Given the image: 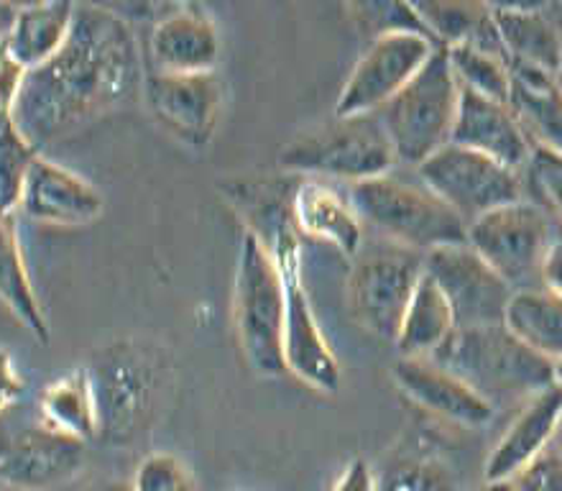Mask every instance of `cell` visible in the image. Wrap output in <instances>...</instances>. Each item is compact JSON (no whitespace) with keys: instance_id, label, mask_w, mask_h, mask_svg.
Instances as JSON below:
<instances>
[{"instance_id":"cell-1","label":"cell","mask_w":562,"mask_h":491,"mask_svg":"<svg viewBox=\"0 0 562 491\" xmlns=\"http://www.w3.org/2000/svg\"><path fill=\"white\" fill-rule=\"evenodd\" d=\"M138 85L144 77L128 21L105 5L80 3L65 46L23 77L13 115L42 154L54 138L128 103Z\"/></svg>"},{"instance_id":"cell-2","label":"cell","mask_w":562,"mask_h":491,"mask_svg":"<svg viewBox=\"0 0 562 491\" xmlns=\"http://www.w3.org/2000/svg\"><path fill=\"white\" fill-rule=\"evenodd\" d=\"M98 410V440L123 448L154 425L167 392V358L146 341L123 338L100 346L85 366Z\"/></svg>"},{"instance_id":"cell-3","label":"cell","mask_w":562,"mask_h":491,"mask_svg":"<svg viewBox=\"0 0 562 491\" xmlns=\"http://www.w3.org/2000/svg\"><path fill=\"white\" fill-rule=\"evenodd\" d=\"M429 358L458 373L494 408L498 402H527L558 381L555 364L537 356L506 325L456 327Z\"/></svg>"},{"instance_id":"cell-4","label":"cell","mask_w":562,"mask_h":491,"mask_svg":"<svg viewBox=\"0 0 562 491\" xmlns=\"http://www.w3.org/2000/svg\"><path fill=\"white\" fill-rule=\"evenodd\" d=\"M363 225L379 231L389 244L427 256L445 246L468 244V223L422 179L389 171L348 192Z\"/></svg>"},{"instance_id":"cell-5","label":"cell","mask_w":562,"mask_h":491,"mask_svg":"<svg viewBox=\"0 0 562 491\" xmlns=\"http://www.w3.org/2000/svg\"><path fill=\"white\" fill-rule=\"evenodd\" d=\"M274 256L284 290V358L286 371L323 394H335L342 384L340 361L325 338L312 308L302 269V244L289 208L269 217V233L261 236Z\"/></svg>"},{"instance_id":"cell-6","label":"cell","mask_w":562,"mask_h":491,"mask_svg":"<svg viewBox=\"0 0 562 491\" xmlns=\"http://www.w3.org/2000/svg\"><path fill=\"white\" fill-rule=\"evenodd\" d=\"M233 321L251 369L263 379L284 377V290L274 256L259 233L248 228L240 238Z\"/></svg>"},{"instance_id":"cell-7","label":"cell","mask_w":562,"mask_h":491,"mask_svg":"<svg viewBox=\"0 0 562 491\" xmlns=\"http://www.w3.org/2000/svg\"><path fill=\"white\" fill-rule=\"evenodd\" d=\"M279 164L312 179H340L358 185L394 171V146L384 123L371 115H333L300 136H294L279 154Z\"/></svg>"},{"instance_id":"cell-8","label":"cell","mask_w":562,"mask_h":491,"mask_svg":"<svg viewBox=\"0 0 562 491\" xmlns=\"http://www.w3.org/2000/svg\"><path fill=\"white\" fill-rule=\"evenodd\" d=\"M460 100V82L448 49L437 46L415 80L376 113L384 123L396 161L419 167L450 144Z\"/></svg>"},{"instance_id":"cell-9","label":"cell","mask_w":562,"mask_h":491,"mask_svg":"<svg viewBox=\"0 0 562 491\" xmlns=\"http://www.w3.org/2000/svg\"><path fill=\"white\" fill-rule=\"evenodd\" d=\"M555 236L550 215L529 200L509 202L468 225V246L514 292L542 287V267Z\"/></svg>"},{"instance_id":"cell-10","label":"cell","mask_w":562,"mask_h":491,"mask_svg":"<svg viewBox=\"0 0 562 491\" xmlns=\"http://www.w3.org/2000/svg\"><path fill=\"white\" fill-rule=\"evenodd\" d=\"M425 256L402 246H381L356 256L348 277L350 317L381 341H396L415 294Z\"/></svg>"},{"instance_id":"cell-11","label":"cell","mask_w":562,"mask_h":491,"mask_svg":"<svg viewBox=\"0 0 562 491\" xmlns=\"http://www.w3.org/2000/svg\"><path fill=\"white\" fill-rule=\"evenodd\" d=\"M417 177L471 225L491 210L525 200L519 171L448 144L417 167Z\"/></svg>"},{"instance_id":"cell-12","label":"cell","mask_w":562,"mask_h":491,"mask_svg":"<svg viewBox=\"0 0 562 491\" xmlns=\"http://www.w3.org/2000/svg\"><path fill=\"white\" fill-rule=\"evenodd\" d=\"M437 44L417 31L371 38L342 85L335 115H371L392 103L432 57Z\"/></svg>"},{"instance_id":"cell-13","label":"cell","mask_w":562,"mask_h":491,"mask_svg":"<svg viewBox=\"0 0 562 491\" xmlns=\"http://www.w3.org/2000/svg\"><path fill=\"white\" fill-rule=\"evenodd\" d=\"M425 271L452 308L458 327L504 325L514 290L468 244L425 256Z\"/></svg>"},{"instance_id":"cell-14","label":"cell","mask_w":562,"mask_h":491,"mask_svg":"<svg viewBox=\"0 0 562 491\" xmlns=\"http://www.w3.org/2000/svg\"><path fill=\"white\" fill-rule=\"evenodd\" d=\"M140 88L154 121L169 136L192 149L210 146L223 103V85L215 72L169 75L148 69Z\"/></svg>"},{"instance_id":"cell-15","label":"cell","mask_w":562,"mask_h":491,"mask_svg":"<svg viewBox=\"0 0 562 491\" xmlns=\"http://www.w3.org/2000/svg\"><path fill=\"white\" fill-rule=\"evenodd\" d=\"M88 443L36 425L0 446V481L19 491H49L80 477L88 461Z\"/></svg>"},{"instance_id":"cell-16","label":"cell","mask_w":562,"mask_h":491,"mask_svg":"<svg viewBox=\"0 0 562 491\" xmlns=\"http://www.w3.org/2000/svg\"><path fill=\"white\" fill-rule=\"evenodd\" d=\"M19 210L29 221L80 228L103 215L105 200L90 179L38 154L23 179Z\"/></svg>"},{"instance_id":"cell-17","label":"cell","mask_w":562,"mask_h":491,"mask_svg":"<svg viewBox=\"0 0 562 491\" xmlns=\"http://www.w3.org/2000/svg\"><path fill=\"white\" fill-rule=\"evenodd\" d=\"M394 384L412 402L427 410L429 415L448 420L463 427H483L491 423L496 408L465 384L458 373L445 369L432 358L402 356L392 369Z\"/></svg>"},{"instance_id":"cell-18","label":"cell","mask_w":562,"mask_h":491,"mask_svg":"<svg viewBox=\"0 0 562 491\" xmlns=\"http://www.w3.org/2000/svg\"><path fill=\"white\" fill-rule=\"evenodd\" d=\"M217 57L221 31L207 11L198 5H177L156 19L148 36V59L154 72H215Z\"/></svg>"},{"instance_id":"cell-19","label":"cell","mask_w":562,"mask_h":491,"mask_svg":"<svg viewBox=\"0 0 562 491\" xmlns=\"http://www.w3.org/2000/svg\"><path fill=\"white\" fill-rule=\"evenodd\" d=\"M450 144L479 152L483 157L504 164L514 171L529 167L535 149V144L529 142V136L509 105L465 88H460L458 115Z\"/></svg>"},{"instance_id":"cell-20","label":"cell","mask_w":562,"mask_h":491,"mask_svg":"<svg viewBox=\"0 0 562 491\" xmlns=\"http://www.w3.org/2000/svg\"><path fill=\"white\" fill-rule=\"evenodd\" d=\"M562 412V387L550 384L542 392L521 402V410L506 427L486 461V481H514L525 473L537 458L548 454L555 440L558 420Z\"/></svg>"},{"instance_id":"cell-21","label":"cell","mask_w":562,"mask_h":491,"mask_svg":"<svg viewBox=\"0 0 562 491\" xmlns=\"http://www.w3.org/2000/svg\"><path fill=\"white\" fill-rule=\"evenodd\" d=\"M289 215L296 233L323 241L348 259L363 252V221L356 213L348 194L325 185L323 179L307 177L296 185L289 202Z\"/></svg>"},{"instance_id":"cell-22","label":"cell","mask_w":562,"mask_h":491,"mask_svg":"<svg viewBox=\"0 0 562 491\" xmlns=\"http://www.w3.org/2000/svg\"><path fill=\"white\" fill-rule=\"evenodd\" d=\"M494 21L506 59L558 77L562 62L560 26L548 8L494 5Z\"/></svg>"},{"instance_id":"cell-23","label":"cell","mask_w":562,"mask_h":491,"mask_svg":"<svg viewBox=\"0 0 562 491\" xmlns=\"http://www.w3.org/2000/svg\"><path fill=\"white\" fill-rule=\"evenodd\" d=\"M509 108L529 142L562 154V88L555 75L509 62Z\"/></svg>"},{"instance_id":"cell-24","label":"cell","mask_w":562,"mask_h":491,"mask_svg":"<svg viewBox=\"0 0 562 491\" xmlns=\"http://www.w3.org/2000/svg\"><path fill=\"white\" fill-rule=\"evenodd\" d=\"M75 21V3H29L15 5L3 46L19 67H42L65 46Z\"/></svg>"},{"instance_id":"cell-25","label":"cell","mask_w":562,"mask_h":491,"mask_svg":"<svg viewBox=\"0 0 562 491\" xmlns=\"http://www.w3.org/2000/svg\"><path fill=\"white\" fill-rule=\"evenodd\" d=\"M0 300L34 333L36 341H49V321H46L44 305L34 290V282H31L13 215L3 213H0Z\"/></svg>"},{"instance_id":"cell-26","label":"cell","mask_w":562,"mask_h":491,"mask_svg":"<svg viewBox=\"0 0 562 491\" xmlns=\"http://www.w3.org/2000/svg\"><path fill=\"white\" fill-rule=\"evenodd\" d=\"M456 315L427 271L422 275L394 346L407 358H429L456 331Z\"/></svg>"},{"instance_id":"cell-27","label":"cell","mask_w":562,"mask_h":491,"mask_svg":"<svg viewBox=\"0 0 562 491\" xmlns=\"http://www.w3.org/2000/svg\"><path fill=\"white\" fill-rule=\"evenodd\" d=\"M504 325L537 356L562 364V298L542 287L514 292Z\"/></svg>"},{"instance_id":"cell-28","label":"cell","mask_w":562,"mask_h":491,"mask_svg":"<svg viewBox=\"0 0 562 491\" xmlns=\"http://www.w3.org/2000/svg\"><path fill=\"white\" fill-rule=\"evenodd\" d=\"M44 425L90 443L98 440V410L88 369H75L54 379L42 392Z\"/></svg>"},{"instance_id":"cell-29","label":"cell","mask_w":562,"mask_h":491,"mask_svg":"<svg viewBox=\"0 0 562 491\" xmlns=\"http://www.w3.org/2000/svg\"><path fill=\"white\" fill-rule=\"evenodd\" d=\"M13 108V100H0V213L3 215H13L19 210L23 179L38 157L29 138L21 134Z\"/></svg>"},{"instance_id":"cell-30","label":"cell","mask_w":562,"mask_h":491,"mask_svg":"<svg viewBox=\"0 0 562 491\" xmlns=\"http://www.w3.org/2000/svg\"><path fill=\"white\" fill-rule=\"evenodd\" d=\"M376 491H458V477L440 454L417 448L400 454L386 466Z\"/></svg>"},{"instance_id":"cell-31","label":"cell","mask_w":562,"mask_h":491,"mask_svg":"<svg viewBox=\"0 0 562 491\" xmlns=\"http://www.w3.org/2000/svg\"><path fill=\"white\" fill-rule=\"evenodd\" d=\"M452 72H456L460 88L479 92L498 103L509 105L512 72L509 59L504 54L481 49L473 44H460L448 49Z\"/></svg>"},{"instance_id":"cell-32","label":"cell","mask_w":562,"mask_h":491,"mask_svg":"<svg viewBox=\"0 0 562 491\" xmlns=\"http://www.w3.org/2000/svg\"><path fill=\"white\" fill-rule=\"evenodd\" d=\"M134 491H198L192 469L175 454H151L136 466Z\"/></svg>"},{"instance_id":"cell-33","label":"cell","mask_w":562,"mask_h":491,"mask_svg":"<svg viewBox=\"0 0 562 491\" xmlns=\"http://www.w3.org/2000/svg\"><path fill=\"white\" fill-rule=\"evenodd\" d=\"M358 15V23L366 31H371L373 38L394 34V31H417V34H427L425 23L415 11V5L407 3H361L350 8ZM429 36V34H427ZM432 38V36H429ZM435 42V38H432Z\"/></svg>"},{"instance_id":"cell-34","label":"cell","mask_w":562,"mask_h":491,"mask_svg":"<svg viewBox=\"0 0 562 491\" xmlns=\"http://www.w3.org/2000/svg\"><path fill=\"white\" fill-rule=\"evenodd\" d=\"M529 171H532V179L537 190L542 192L544 202L555 210L562 221V154L535 146L532 159H529Z\"/></svg>"},{"instance_id":"cell-35","label":"cell","mask_w":562,"mask_h":491,"mask_svg":"<svg viewBox=\"0 0 562 491\" xmlns=\"http://www.w3.org/2000/svg\"><path fill=\"white\" fill-rule=\"evenodd\" d=\"M517 491H562V454L550 448L525 473L514 479Z\"/></svg>"},{"instance_id":"cell-36","label":"cell","mask_w":562,"mask_h":491,"mask_svg":"<svg viewBox=\"0 0 562 491\" xmlns=\"http://www.w3.org/2000/svg\"><path fill=\"white\" fill-rule=\"evenodd\" d=\"M376 473L363 458H353L346 469L340 471V477L335 479L330 491H376Z\"/></svg>"},{"instance_id":"cell-37","label":"cell","mask_w":562,"mask_h":491,"mask_svg":"<svg viewBox=\"0 0 562 491\" xmlns=\"http://www.w3.org/2000/svg\"><path fill=\"white\" fill-rule=\"evenodd\" d=\"M23 394V377L15 369L11 350L0 348V412L11 408V404Z\"/></svg>"},{"instance_id":"cell-38","label":"cell","mask_w":562,"mask_h":491,"mask_svg":"<svg viewBox=\"0 0 562 491\" xmlns=\"http://www.w3.org/2000/svg\"><path fill=\"white\" fill-rule=\"evenodd\" d=\"M542 290L562 298V233H558L555 244H552L548 259H544Z\"/></svg>"},{"instance_id":"cell-39","label":"cell","mask_w":562,"mask_h":491,"mask_svg":"<svg viewBox=\"0 0 562 491\" xmlns=\"http://www.w3.org/2000/svg\"><path fill=\"white\" fill-rule=\"evenodd\" d=\"M85 491H134V489L121 479H98L92 481L90 487H85Z\"/></svg>"},{"instance_id":"cell-40","label":"cell","mask_w":562,"mask_h":491,"mask_svg":"<svg viewBox=\"0 0 562 491\" xmlns=\"http://www.w3.org/2000/svg\"><path fill=\"white\" fill-rule=\"evenodd\" d=\"M15 13V5H0V42H3L8 26H11Z\"/></svg>"},{"instance_id":"cell-41","label":"cell","mask_w":562,"mask_h":491,"mask_svg":"<svg viewBox=\"0 0 562 491\" xmlns=\"http://www.w3.org/2000/svg\"><path fill=\"white\" fill-rule=\"evenodd\" d=\"M479 491H517L514 489V481H483Z\"/></svg>"},{"instance_id":"cell-42","label":"cell","mask_w":562,"mask_h":491,"mask_svg":"<svg viewBox=\"0 0 562 491\" xmlns=\"http://www.w3.org/2000/svg\"><path fill=\"white\" fill-rule=\"evenodd\" d=\"M552 15H555V21H558V26H560V36H562V5L552 8ZM558 82H560V88H562V62H560V69H558Z\"/></svg>"},{"instance_id":"cell-43","label":"cell","mask_w":562,"mask_h":491,"mask_svg":"<svg viewBox=\"0 0 562 491\" xmlns=\"http://www.w3.org/2000/svg\"><path fill=\"white\" fill-rule=\"evenodd\" d=\"M552 446H555L558 454H562V412H560V420H558V431H555V440H552Z\"/></svg>"},{"instance_id":"cell-44","label":"cell","mask_w":562,"mask_h":491,"mask_svg":"<svg viewBox=\"0 0 562 491\" xmlns=\"http://www.w3.org/2000/svg\"><path fill=\"white\" fill-rule=\"evenodd\" d=\"M555 379H558V384L562 387V364L555 366Z\"/></svg>"}]
</instances>
